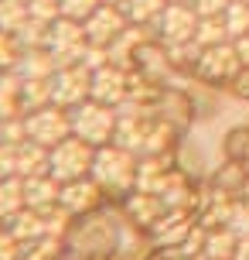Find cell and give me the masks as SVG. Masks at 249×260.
Instances as JSON below:
<instances>
[{"mask_svg":"<svg viewBox=\"0 0 249 260\" xmlns=\"http://www.w3.org/2000/svg\"><path fill=\"white\" fill-rule=\"evenodd\" d=\"M246 4H249V0H246Z\"/></svg>","mask_w":249,"mask_h":260,"instance_id":"obj_20","label":"cell"},{"mask_svg":"<svg viewBox=\"0 0 249 260\" xmlns=\"http://www.w3.org/2000/svg\"><path fill=\"white\" fill-rule=\"evenodd\" d=\"M14 52H17V38L7 35V31H0V72H7V69H11Z\"/></svg>","mask_w":249,"mask_h":260,"instance_id":"obj_12","label":"cell"},{"mask_svg":"<svg viewBox=\"0 0 249 260\" xmlns=\"http://www.w3.org/2000/svg\"><path fill=\"white\" fill-rule=\"evenodd\" d=\"M242 165H246V175H249V147H246V154H242Z\"/></svg>","mask_w":249,"mask_h":260,"instance_id":"obj_17","label":"cell"},{"mask_svg":"<svg viewBox=\"0 0 249 260\" xmlns=\"http://www.w3.org/2000/svg\"><path fill=\"white\" fill-rule=\"evenodd\" d=\"M195 69H198V76L209 79V82H225V79H236L242 72V62H239V55H236V45L222 41V45L201 48L195 55Z\"/></svg>","mask_w":249,"mask_h":260,"instance_id":"obj_5","label":"cell"},{"mask_svg":"<svg viewBox=\"0 0 249 260\" xmlns=\"http://www.w3.org/2000/svg\"><path fill=\"white\" fill-rule=\"evenodd\" d=\"M119 11H123V17L130 21V24H157L160 11L168 7V0H123V4H116Z\"/></svg>","mask_w":249,"mask_h":260,"instance_id":"obj_7","label":"cell"},{"mask_svg":"<svg viewBox=\"0 0 249 260\" xmlns=\"http://www.w3.org/2000/svg\"><path fill=\"white\" fill-rule=\"evenodd\" d=\"M106 0H58V7H62V17H68V21H89L92 14L103 7Z\"/></svg>","mask_w":249,"mask_h":260,"instance_id":"obj_10","label":"cell"},{"mask_svg":"<svg viewBox=\"0 0 249 260\" xmlns=\"http://www.w3.org/2000/svg\"><path fill=\"white\" fill-rule=\"evenodd\" d=\"M242 206L249 209V175H246V182H242Z\"/></svg>","mask_w":249,"mask_h":260,"instance_id":"obj_16","label":"cell"},{"mask_svg":"<svg viewBox=\"0 0 249 260\" xmlns=\"http://www.w3.org/2000/svg\"><path fill=\"white\" fill-rule=\"evenodd\" d=\"M232 260H249V236H242V240H239V247H236V253H232Z\"/></svg>","mask_w":249,"mask_h":260,"instance_id":"obj_15","label":"cell"},{"mask_svg":"<svg viewBox=\"0 0 249 260\" xmlns=\"http://www.w3.org/2000/svg\"><path fill=\"white\" fill-rule=\"evenodd\" d=\"M106 4H123V0H106Z\"/></svg>","mask_w":249,"mask_h":260,"instance_id":"obj_18","label":"cell"},{"mask_svg":"<svg viewBox=\"0 0 249 260\" xmlns=\"http://www.w3.org/2000/svg\"><path fill=\"white\" fill-rule=\"evenodd\" d=\"M188 4L195 7L198 17H222L229 7V0H188Z\"/></svg>","mask_w":249,"mask_h":260,"instance_id":"obj_11","label":"cell"},{"mask_svg":"<svg viewBox=\"0 0 249 260\" xmlns=\"http://www.w3.org/2000/svg\"><path fill=\"white\" fill-rule=\"evenodd\" d=\"M154 31L160 35V41L168 48H174V45H191L195 41V31H198L195 7L191 4H174V0H168V7L160 11Z\"/></svg>","mask_w":249,"mask_h":260,"instance_id":"obj_3","label":"cell"},{"mask_svg":"<svg viewBox=\"0 0 249 260\" xmlns=\"http://www.w3.org/2000/svg\"><path fill=\"white\" fill-rule=\"evenodd\" d=\"M222 21H225V27H229V38L232 41L242 38V35H249V4L246 0H229Z\"/></svg>","mask_w":249,"mask_h":260,"instance_id":"obj_8","label":"cell"},{"mask_svg":"<svg viewBox=\"0 0 249 260\" xmlns=\"http://www.w3.org/2000/svg\"><path fill=\"white\" fill-rule=\"evenodd\" d=\"M113 130H116V117H113V110L106 103H82L75 106V113H72V134L82 137L86 144L92 147H99L113 137Z\"/></svg>","mask_w":249,"mask_h":260,"instance_id":"obj_2","label":"cell"},{"mask_svg":"<svg viewBox=\"0 0 249 260\" xmlns=\"http://www.w3.org/2000/svg\"><path fill=\"white\" fill-rule=\"evenodd\" d=\"M89 100L113 106L116 100H123V72H116L113 65L92 69V86H89Z\"/></svg>","mask_w":249,"mask_h":260,"instance_id":"obj_6","label":"cell"},{"mask_svg":"<svg viewBox=\"0 0 249 260\" xmlns=\"http://www.w3.org/2000/svg\"><path fill=\"white\" fill-rule=\"evenodd\" d=\"M174 4H188V0H174Z\"/></svg>","mask_w":249,"mask_h":260,"instance_id":"obj_19","label":"cell"},{"mask_svg":"<svg viewBox=\"0 0 249 260\" xmlns=\"http://www.w3.org/2000/svg\"><path fill=\"white\" fill-rule=\"evenodd\" d=\"M232 45H236V55H239V62H242V69H249V35L236 38Z\"/></svg>","mask_w":249,"mask_h":260,"instance_id":"obj_13","label":"cell"},{"mask_svg":"<svg viewBox=\"0 0 249 260\" xmlns=\"http://www.w3.org/2000/svg\"><path fill=\"white\" fill-rule=\"evenodd\" d=\"M236 92L239 96H249V69H242L236 76Z\"/></svg>","mask_w":249,"mask_h":260,"instance_id":"obj_14","label":"cell"},{"mask_svg":"<svg viewBox=\"0 0 249 260\" xmlns=\"http://www.w3.org/2000/svg\"><path fill=\"white\" fill-rule=\"evenodd\" d=\"M92 178L106 188H127V185L137 178L133 171V157L123 151V147H103L92 157Z\"/></svg>","mask_w":249,"mask_h":260,"instance_id":"obj_4","label":"cell"},{"mask_svg":"<svg viewBox=\"0 0 249 260\" xmlns=\"http://www.w3.org/2000/svg\"><path fill=\"white\" fill-rule=\"evenodd\" d=\"M92 157H96V147L72 134V137H65L62 144L48 147V175L58 178V182L86 178L92 171Z\"/></svg>","mask_w":249,"mask_h":260,"instance_id":"obj_1","label":"cell"},{"mask_svg":"<svg viewBox=\"0 0 249 260\" xmlns=\"http://www.w3.org/2000/svg\"><path fill=\"white\" fill-rule=\"evenodd\" d=\"M21 106V82L7 72H0V120H7Z\"/></svg>","mask_w":249,"mask_h":260,"instance_id":"obj_9","label":"cell"}]
</instances>
